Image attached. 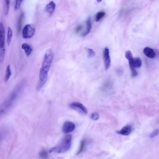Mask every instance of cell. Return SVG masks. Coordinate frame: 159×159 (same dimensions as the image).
Returning a JSON list of instances; mask_svg holds the SVG:
<instances>
[{
  "label": "cell",
  "mask_w": 159,
  "mask_h": 159,
  "mask_svg": "<svg viewBox=\"0 0 159 159\" xmlns=\"http://www.w3.org/2000/svg\"><path fill=\"white\" fill-rule=\"evenodd\" d=\"M125 57L128 59L130 58L133 57L132 52H131L129 50L127 51L126 52Z\"/></svg>",
  "instance_id": "cell-26"
},
{
  "label": "cell",
  "mask_w": 159,
  "mask_h": 159,
  "mask_svg": "<svg viewBox=\"0 0 159 159\" xmlns=\"http://www.w3.org/2000/svg\"><path fill=\"white\" fill-rule=\"evenodd\" d=\"M83 28V26L82 25H80L78 26L75 29V33H78L82 30Z\"/></svg>",
  "instance_id": "cell-27"
},
{
  "label": "cell",
  "mask_w": 159,
  "mask_h": 159,
  "mask_svg": "<svg viewBox=\"0 0 159 159\" xmlns=\"http://www.w3.org/2000/svg\"><path fill=\"white\" fill-rule=\"evenodd\" d=\"M22 48L24 50L27 57L29 56L32 52V48L30 45L27 43H23L22 46Z\"/></svg>",
  "instance_id": "cell-13"
},
{
  "label": "cell",
  "mask_w": 159,
  "mask_h": 159,
  "mask_svg": "<svg viewBox=\"0 0 159 159\" xmlns=\"http://www.w3.org/2000/svg\"><path fill=\"white\" fill-rule=\"evenodd\" d=\"M35 32V26L31 24L26 25L22 31V36L23 38L29 39L33 37Z\"/></svg>",
  "instance_id": "cell-3"
},
{
  "label": "cell",
  "mask_w": 159,
  "mask_h": 159,
  "mask_svg": "<svg viewBox=\"0 0 159 159\" xmlns=\"http://www.w3.org/2000/svg\"><path fill=\"white\" fill-rule=\"evenodd\" d=\"M75 128V125L72 122L66 121L63 124L62 127L63 132L65 133H68L73 132Z\"/></svg>",
  "instance_id": "cell-7"
},
{
  "label": "cell",
  "mask_w": 159,
  "mask_h": 159,
  "mask_svg": "<svg viewBox=\"0 0 159 159\" xmlns=\"http://www.w3.org/2000/svg\"><path fill=\"white\" fill-rule=\"evenodd\" d=\"M90 117L93 120H98L99 118V115L97 113L94 112L91 113Z\"/></svg>",
  "instance_id": "cell-21"
},
{
  "label": "cell",
  "mask_w": 159,
  "mask_h": 159,
  "mask_svg": "<svg viewBox=\"0 0 159 159\" xmlns=\"http://www.w3.org/2000/svg\"><path fill=\"white\" fill-rule=\"evenodd\" d=\"M69 106L71 109L77 111L81 114H86L88 113V111L86 107L81 103L74 102L71 103Z\"/></svg>",
  "instance_id": "cell-4"
},
{
  "label": "cell",
  "mask_w": 159,
  "mask_h": 159,
  "mask_svg": "<svg viewBox=\"0 0 159 159\" xmlns=\"http://www.w3.org/2000/svg\"><path fill=\"white\" fill-rule=\"evenodd\" d=\"M56 4L53 1H51L46 5L45 10L50 16L52 15L55 9Z\"/></svg>",
  "instance_id": "cell-10"
},
{
  "label": "cell",
  "mask_w": 159,
  "mask_h": 159,
  "mask_svg": "<svg viewBox=\"0 0 159 159\" xmlns=\"http://www.w3.org/2000/svg\"><path fill=\"white\" fill-rule=\"evenodd\" d=\"M5 50V49H1V51H0V60H1V63H2L4 58Z\"/></svg>",
  "instance_id": "cell-23"
},
{
  "label": "cell",
  "mask_w": 159,
  "mask_h": 159,
  "mask_svg": "<svg viewBox=\"0 0 159 159\" xmlns=\"http://www.w3.org/2000/svg\"><path fill=\"white\" fill-rule=\"evenodd\" d=\"M39 157L42 159H46L48 157V153L45 149L42 150L39 154Z\"/></svg>",
  "instance_id": "cell-19"
},
{
  "label": "cell",
  "mask_w": 159,
  "mask_h": 159,
  "mask_svg": "<svg viewBox=\"0 0 159 159\" xmlns=\"http://www.w3.org/2000/svg\"><path fill=\"white\" fill-rule=\"evenodd\" d=\"M105 13L104 12H99L96 15L95 20L97 22L100 21L101 19L105 16Z\"/></svg>",
  "instance_id": "cell-17"
},
{
  "label": "cell",
  "mask_w": 159,
  "mask_h": 159,
  "mask_svg": "<svg viewBox=\"0 0 159 159\" xmlns=\"http://www.w3.org/2000/svg\"><path fill=\"white\" fill-rule=\"evenodd\" d=\"M48 77V73L40 69L39 73V79L37 89L39 90L41 89L46 83Z\"/></svg>",
  "instance_id": "cell-5"
},
{
  "label": "cell",
  "mask_w": 159,
  "mask_h": 159,
  "mask_svg": "<svg viewBox=\"0 0 159 159\" xmlns=\"http://www.w3.org/2000/svg\"><path fill=\"white\" fill-rule=\"evenodd\" d=\"M71 136L67 135L61 139L56 146L51 148L49 150L50 153L55 152L62 153L66 152L70 148L71 146Z\"/></svg>",
  "instance_id": "cell-1"
},
{
  "label": "cell",
  "mask_w": 159,
  "mask_h": 159,
  "mask_svg": "<svg viewBox=\"0 0 159 159\" xmlns=\"http://www.w3.org/2000/svg\"><path fill=\"white\" fill-rule=\"evenodd\" d=\"M85 139H83V140H82L81 142L80 145V147L79 150L76 154L77 156L80 154L82 152L85 147Z\"/></svg>",
  "instance_id": "cell-18"
},
{
  "label": "cell",
  "mask_w": 159,
  "mask_h": 159,
  "mask_svg": "<svg viewBox=\"0 0 159 159\" xmlns=\"http://www.w3.org/2000/svg\"><path fill=\"white\" fill-rule=\"evenodd\" d=\"M5 30L2 23H0V47L1 49L5 48Z\"/></svg>",
  "instance_id": "cell-8"
},
{
  "label": "cell",
  "mask_w": 159,
  "mask_h": 159,
  "mask_svg": "<svg viewBox=\"0 0 159 159\" xmlns=\"http://www.w3.org/2000/svg\"><path fill=\"white\" fill-rule=\"evenodd\" d=\"M105 69L108 70L111 65V61L110 56L109 49L108 48H105L103 52Z\"/></svg>",
  "instance_id": "cell-6"
},
{
  "label": "cell",
  "mask_w": 159,
  "mask_h": 159,
  "mask_svg": "<svg viewBox=\"0 0 159 159\" xmlns=\"http://www.w3.org/2000/svg\"><path fill=\"white\" fill-rule=\"evenodd\" d=\"M13 33L12 30L10 27L8 28L7 33V42L8 45L9 46L11 43Z\"/></svg>",
  "instance_id": "cell-14"
},
{
  "label": "cell",
  "mask_w": 159,
  "mask_h": 159,
  "mask_svg": "<svg viewBox=\"0 0 159 159\" xmlns=\"http://www.w3.org/2000/svg\"><path fill=\"white\" fill-rule=\"evenodd\" d=\"M159 134V130L157 129L154 130L149 135V137L150 138H153Z\"/></svg>",
  "instance_id": "cell-22"
},
{
  "label": "cell",
  "mask_w": 159,
  "mask_h": 159,
  "mask_svg": "<svg viewBox=\"0 0 159 159\" xmlns=\"http://www.w3.org/2000/svg\"><path fill=\"white\" fill-rule=\"evenodd\" d=\"M10 3V1H5V13L6 15H7L8 13Z\"/></svg>",
  "instance_id": "cell-20"
},
{
  "label": "cell",
  "mask_w": 159,
  "mask_h": 159,
  "mask_svg": "<svg viewBox=\"0 0 159 159\" xmlns=\"http://www.w3.org/2000/svg\"><path fill=\"white\" fill-rule=\"evenodd\" d=\"M87 27L86 29L82 33V36L83 37L86 36L87 35L90 33L91 28H92V23H91V19L90 17H89L86 20Z\"/></svg>",
  "instance_id": "cell-12"
},
{
  "label": "cell",
  "mask_w": 159,
  "mask_h": 159,
  "mask_svg": "<svg viewBox=\"0 0 159 159\" xmlns=\"http://www.w3.org/2000/svg\"><path fill=\"white\" fill-rule=\"evenodd\" d=\"M87 52H88V56L89 58H92L94 56L95 53L92 49H87Z\"/></svg>",
  "instance_id": "cell-25"
},
{
  "label": "cell",
  "mask_w": 159,
  "mask_h": 159,
  "mask_svg": "<svg viewBox=\"0 0 159 159\" xmlns=\"http://www.w3.org/2000/svg\"><path fill=\"white\" fill-rule=\"evenodd\" d=\"M24 16V14L22 13L20 15L18 19V33L20 32L21 29L22 22Z\"/></svg>",
  "instance_id": "cell-15"
},
{
  "label": "cell",
  "mask_w": 159,
  "mask_h": 159,
  "mask_svg": "<svg viewBox=\"0 0 159 159\" xmlns=\"http://www.w3.org/2000/svg\"><path fill=\"white\" fill-rule=\"evenodd\" d=\"M132 126L127 125L124 126L121 130L117 131V132L118 134L123 136H128L132 132Z\"/></svg>",
  "instance_id": "cell-9"
},
{
  "label": "cell",
  "mask_w": 159,
  "mask_h": 159,
  "mask_svg": "<svg viewBox=\"0 0 159 159\" xmlns=\"http://www.w3.org/2000/svg\"><path fill=\"white\" fill-rule=\"evenodd\" d=\"M11 74L10 66V65H9L7 66L6 70V75L5 78V82H7L8 81L11 76Z\"/></svg>",
  "instance_id": "cell-16"
},
{
  "label": "cell",
  "mask_w": 159,
  "mask_h": 159,
  "mask_svg": "<svg viewBox=\"0 0 159 159\" xmlns=\"http://www.w3.org/2000/svg\"><path fill=\"white\" fill-rule=\"evenodd\" d=\"M22 2V1H16L14 7V10L15 11H17L19 9L20 7Z\"/></svg>",
  "instance_id": "cell-24"
},
{
  "label": "cell",
  "mask_w": 159,
  "mask_h": 159,
  "mask_svg": "<svg viewBox=\"0 0 159 159\" xmlns=\"http://www.w3.org/2000/svg\"><path fill=\"white\" fill-rule=\"evenodd\" d=\"M54 58V54L52 50H47L45 53L41 67V70L48 72Z\"/></svg>",
  "instance_id": "cell-2"
},
{
  "label": "cell",
  "mask_w": 159,
  "mask_h": 159,
  "mask_svg": "<svg viewBox=\"0 0 159 159\" xmlns=\"http://www.w3.org/2000/svg\"><path fill=\"white\" fill-rule=\"evenodd\" d=\"M143 53L146 56L149 58H154L156 56V53L155 51L149 47L145 48L143 50Z\"/></svg>",
  "instance_id": "cell-11"
},
{
  "label": "cell",
  "mask_w": 159,
  "mask_h": 159,
  "mask_svg": "<svg viewBox=\"0 0 159 159\" xmlns=\"http://www.w3.org/2000/svg\"><path fill=\"white\" fill-rule=\"evenodd\" d=\"M97 1L99 2H99H100L101 1Z\"/></svg>",
  "instance_id": "cell-28"
}]
</instances>
